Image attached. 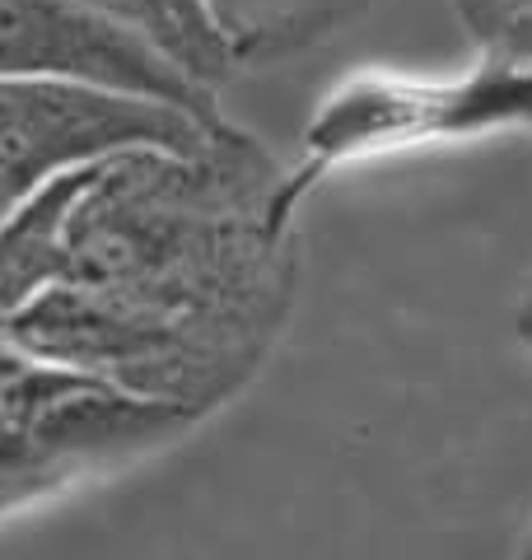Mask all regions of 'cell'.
Instances as JSON below:
<instances>
[{"instance_id":"1","label":"cell","mask_w":532,"mask_h":560,"mask_svg":"<svg viewBox=\"0 0 532 560\" xmlns=\"http://www.w3.org/2000/svg\"><path fill=\"white\" fill-rule=\"evenodd\" d=\"M257 136L94 164L66 220V276L5 341L206 420L257 378L299 300L294 210Z\"/></svg>"},{"instance_id":"2","label":"cell","mask_w":532,"mask_h":560,"mask_svg":"<svg viewBox=\"0 0 532 560\" xmlns=\"http://www.w3.org/2000/svg\"><path fill=\"white\" fill-rule=\"evenodd\" d=\"M490 131H532V57L482 47V61L472 70L430 80L365 70L336 84L309 117L304 150L280 183V201L299 210V201L336 164Z\"/></svg>"},{"instance_id":"3","label":"cell","mask_w":532,"mask_h":560,"mask_svg":"<svg viewBox=\"0 0 532 560\" xmlns=\"http://www.w3.org/2000/svg\"><path fill=\"white\" fill-rule=\"evenodd\" d=\"M187 425H197L187 411L131 397L0 337V471L38 481L47 495L136 463Z\"/></svg>"},{"instance_id":"4","label":"cell","mask_w":532,"mask_h":560,"mask_svg":"<svg viewBox=\"0 0 532 560\" xmlns=\"http://www.w3.org/2000/svg\"><path fill=\"white\" fill-rule=\"evenodd\" d=\"M216 127L220 121L140 94L66 80H0V215L70 168L140 145L192 150Z\"/></svg>"},{"instance_id":"5","label":"cell","mask_w":532,"mask_h":560,"mask_svg":"<svg viewBox=\"0 0 532 560\" xmlns=\"http://www.w3.org/2000/svg\"><path fill=\"white\" fill-rule=\"evenodd\" d=\"M0 80H66L159 98L201 121H224L216 90L89 0H0Z\"/></svg>"},{"instance_id":"6","label":"cell","mask_w":532,"mask_h":560,"mask_svg":"<svg viewBox=\"0 0 532 560\" xmlns=\"http://www.w3.org/2000/svg\"><path fill=\"white\" fill-rule=\"evenodd\" d=\"M89 178L94 164L70 168L10 215H0V337L66 276V220Z\"/></svg>"},{"instance_id":"7","label":"cell","mask_w":532,"mask_h":560,"mask_svg":"<svg viewBox=\"0 0 532 560\" xmlns=\"http://www.w3.org/2000/svg\"><path fill=\"white\" fill-rule=\"evenodd\" d=\"M379 0H206L234 66H271L360 24Z\"/></svg>"},{"instance_id":"8","label":"cell","mask_w":532,"mask_h":560,"mask_svg":"<svg viewBox=\"0 0 532 560\" xmlns=\"http://www.w3.org/2000/svg\"><path fill=\"white\" fill-rule=\"evenodd\" d=\"M89 5L140 33L159 57H169L187 80L206 84V90L234 80L239 66L210 24L206 0H89Z\"/></svg>"},{"instance_id":"9","label":"cell","mask_w":532,"mask_h":560,"mask_svg":"<svg viewBox=\"0 0 532 560\" xmlns=\"http://www.w3.org/2000/svg\"><path fill=\"white\" fill-rule=\"evenodd\" d=\"M532 10V0H453V14H458V24L467 28V38L476 47H486L495 33L509 28L519 14Z\"/></svg>"},{"instance_id":"10","label":"cell","mask_w":532,"mask_h":560,"mask_svg":"<svg viewBox=\"0 0 532 560\" xmlns=\"http://www.w3.org/2000/svg\"><path fill=\"white\" fill-rule=\"evenodd\" d=\"M38 500H47V490L38 481L14 477V471H0V518L14 514V510H24V504H38Z\"/></svg>"},{"instance_id":"11","label":"cell","mask_w":532,"mask_h":560,"mask_svg":"<svg viewBox=\"0 0 532 560\" xmlns=\"http://www.w3.org/2000/svg\"><path fill=\"white\" fill-rule=\"evenodd\" d=\"M486 47H500V51H519V57H532V10L519 14L509 28H500Z\"/></svg>"},{"instance_id":"12","label":"cell","mask_w":532,"mask_h":560,"mask_svg":"<svg viewBox=\"0 0 532 560\" xmlns=\"http://www.w3.org/2000/svg\"><path fill=\"white\" fill-rule=\"evenodd\" d=\"M513 337H519L523 346H532V280L519 294V304H513Z\"/></svg>"},{"instance_id":"13","label":"cell","mask_w":532,"mask_h":560,"mask_svg":"<svg viewBox=\"0 0 532 560\" xmlns=\"http://www.w3.org/2000/svg\"><path fill=\"white\" fill-rule=\"evenodd\" d=\"M513 551H519V556H532V514H528V523H523L519 541H513Z\"/></svg>"}]
</instances>
